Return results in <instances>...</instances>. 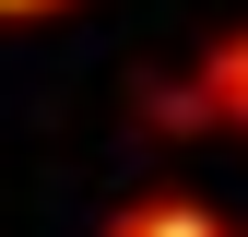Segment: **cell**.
Listing matches in <instances>:
<instances>
[{"label": "cell", "mask_w": 248, "mask_h": 237, "mask_svg": "<svg viewBox=\"0 0 248 237\" xmlns=\"http://www.w3.org/2000/svg\"><path fill=\"white\" fill-rule=\"evenodd\" d=\"M142 118L154 131H248V36H225L189 83H154Z\"/></svg>", "instance_id": "cell-1"}, {"label": "cell", "mask_w": 248, "mask_h": 237, "mask_svg": "<svg viewBox=\"0 0 248 237\" xmlns=\"http://www.w3.org/2000/svg\"><path fill=\"white\" fill-rule=\"evenodd\" d=\"M118 237H225V225H213L201 202H142V214L118 225Z\"/></svg>", "instance_id": "cell-2"}, {"label": "cell", "mask_w": 248, "mask_h": 237, "mask_svg": "<svg viewBox=\"0 0 248 237\" xmlns=\"http://www.w3.org/2000/svg\"><path fill=\"white\" fill-rule=\"evenodd\" d=\"M0 12H59V0H0Z\"/></svg>", "instance_id": "cell-3"}]
</instances>
